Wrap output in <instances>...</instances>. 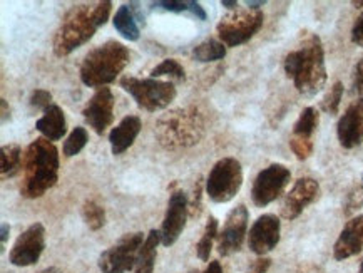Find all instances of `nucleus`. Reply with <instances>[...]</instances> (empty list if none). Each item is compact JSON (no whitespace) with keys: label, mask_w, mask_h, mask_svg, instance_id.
<instances>
[{"label":"nucleus","mask_w":363,"mask_h":273,"mask_svg":"<svg viewBox=\"0 0 363 273\" xmlns=\"http://www.w3.org/2000/svg\"><path fill=\"white\" fill-rule=\"evenodd\" d=\"M113 2H89L72 6L62 17L54 34L52 49L57 57H66L82 48L109 21Z\"/></svg>","instance_id":"nucleus-1"},{"label":"nucleus","mask_w":363,"mask_h":273,"mask_svg":"<svg viewBox=\"0 0 363 273\" xmlns=\"http://www.w3.org/2000/svg\"><path fill=\"white\" fill-rule=\"evenodd\" d=\"M285 72L300 94L306 97L318 94L328 79L322 39L311 32L305 34L298 49L285 57Z\"/></svg>","instance_id":"nucleus-2"},{"label":"nucleus","mask_w":363,"mask_h":273,"mask_svg":"<svg viewBox=\"0 0 363 273\" xmlns=\"http://www.w3.org/2000/svg\"><path fill=\"white\" fill-rule=\"evenodd\" d=\"M59 179V150L52 141L37 138L22 160L21 194L27 200L44 196Z\"/></svg>","instance_id":"nucleus-3"},{"label":"nucleus","mask_w":363,"mask_h":273,"mask_svg":"<svg viewBox=\"0 0 363 273\" xmlns=\"http://www.w3.org/2000/svg\"><path fill=\"white\" fill-rule=\"evenodd\" d=\"M208 116L201 106L191 104L161 116L156 124V138L164 150L176 151L198 145L206 136Z\"/></svg>","instance_id":"nucleus-4"},{"label":"nucleus","mask_w":363,"mask_h":273,"mask_svg":"<svg viewBox=\"0 0 363 273\" xmlns=\"http://www.w3.org/2000/svg\"><path fill=\"white\" fill-rule=\"evenodd\" d=\"M129 61L131 52L124 44L108 40L86 54L81 64V81L84 86L96 89L108 87L128 67Z\"/></svg>","instance_id":"nucleus-5"},{"label":"nucleus","mask_w":363,"mask_h":273,"mask_svg":"<svg viewBox=\"0 0 363 273\" xmlns=\"http://www.w3.org/2000/svg\"><path fill=\"white\" fill-rule=\"evenodd\" d=\"M119 86L136 101L139 108L147 113H156L167 108L178 94L174 82L152 79V77L139 79V77L124 76L121 77Z\"/></svg>","instance_id":"nucleus-6"},{"label":"nucleus","mask_w":363,"mask_h":273,"mask_svg":"<svg viewBox=\"0 0 363 273\" xmlns=\"http://www.w3.org/2000/svg\"><path fill=\"white\" fill-rule=\"evenodd\" d=\"M264 13L253 9H236L218 22V37L226 48H238L253 39L263 27Z\"/></svg>","instance_id":"nucleus-7"},{"label":"nucleus","mask_w":363,"mask_h":273,"mask_svg":"<svg viewBox=\"0 0 363 273\" xmlns=\"http://www.w3.org/2000/svg\"><path fill=\"white\" fill-rule=\"evenodd\" d=\"M243 184V166L236 158H223L213 166L206 178V194L215 203H228Z\"/></svg>","instance_id":"nucleus-8"},{"label":"nucleus","mask_w":363,"mask_h":273,"mask_svg":"<svg viewBox=\"0 0 363 273\" xmlns=\"http://www.w3.org/2000/svg\"><path fill=\"white\" fill-rule=\"evenodd\" d=\"M144 240L146 238L141 231L124 235L118 243L101 253L99 270L102 273H125L136 268Z\"/></svg>","instance_id":"nucleus-9"},{"label":"nucleus","mask_w":363,"mask_h":273,"mask_svg":"<svg viewBox=\"0 0 363 273\" xmlns=\"http://www.w3.org/2000/svg\"><path fill=\"white\" fill-rule=\"evenodd\" d=\"M290 179L291 171L285 165L273 163L267 166L255 178L253 186H251V200L258 208L268 206L285 193Z\"/></svg>","instance_id":"nucleus-10"},{"label":"nucleus","mask_w":363,"mask_h":273,"mask_svg":"<svg viewBox=\"0 0 363 273\" xmlns=\"http://www.w3.org/2000/svg\"><path fill=\"white\" fill-rule=\"evenodd\" d=\"M250 213L245 205H238L228 213L225 225L218 235V252L223 257H230L240 252L248 235Z\"/></svg>","instance_id":"nucleus-11"},{"label":"nucleus","mask_w":363,"mask_h":273,"mask_svg":"<svg viewBox=\"0 0 363 273\" xmlns=\"http://www.w3.org/2000/svg\"><path fill=\"white\" fill-rule=\"evenodd\" d=\"M45 250V228L44 225L37 223L30 225L26 231L18 235V238L13 243L11 250V260L12 265L16 267H30L39 262V258Z\"/></svg>","instance_id":"nucleus-12"},{"label":"nucleus","mask_w":363,"mask_h":273,"mask_svg":"<svg viewBox=\"0 0 363 273\" xmlns=\"http://www.w3.org/2000/svg\"><path fill=\"white\" fill-rule=\"evenodd\" d=\"M189 216V198L188 194L181 189L171 193L169 201H167V210L161 225V243L164 247H171L178 242L186 228V221Z\"/></svg>","instance_id":"nucleus-13"},{"label":"nucleus","mask_w":363,"mask_h":273,"mask_svg":"<svg viewBox=\"0 0 363 273\" xmlns=\"http://www.w3.org/2000/svg\"><path fill=\"white\" fill-rule=\"evenodd\" d=\"M114 106L116 99L111 87H101L97 89L87 104L84 106L82 116L86 123L92 128V131L102 136L114 121Z\"/></svg>","instance_id":"nucleus-14"},{"label":"nucleus","mask_w":363,"mask_h":273,"mask_svg":"<svg viewBox=\"0 0 363 273\" xmlns=\"http://www.w3.org/2000/svg\"><path fill=\"white\" fill-rule=\"evenodd\" d=\"M281 223L280 218L272 213L262 215L255 221L248 233V247L255 255L264 257L280 243Z\"/></svg>","instance_id":"nucleus-15"},{"label":"nucleus","mask_w":363,"mask_h":273,"mask_svg":"<svg viewBox=\"0 0 363 273\" xmlns=\"http://www.w3.org/2000/svg\"><path fill=\"white\" fill-rule=\"evenodd\" d=\"M320 194V184L313 178H300L285 194L281 203V216L295 220L313 203Z\"/></svg>","instance_id":"nucleus-16"},{"label":"nucleus","mask_w":363,"mask_h":273,"mask_svg":"<svg viewBox=\"0 0 363 273\" xmlns=\"http://www.w3.org/2000/svg\"><path fill=\"white\" fill-rule=\"evenodd\" d=\"M337 136L342 147L353 150L363 143V97L348 106L337 124Z\"/></svg>","instance_id":"nucleus-17"},{"label":"nucleus","mask_w":363,"mask_h":273,"mask_svg":"<svg viewBox=\"0 0 363 273\" xmlns=\"http://www.w3.org/2000/svg\"><path fill=\"white\" fill-rule=\"evenodd\" d=\"M363 252V215L353 216L343 226L342 233L333 247L335 260L342 262Z\"/></svg>","instance_id":"nucleus-18"},{"label":"nucleus","mask_w":363,"mask_h":273,"mask_svg":"<svg viewBox=\"0 0 363 273\" xmlns=\"http://www.w3.org/2000/svg\"><path fill=\"white\" fill-rule=\"evenodd\" d=\"M143 123L138 116H125L118 126L113 128V131L109 134V143H111V151L114 156H121L134 145L136 138L141 133Z\"/></svg>","instance_id":"nucleus-19"},{"label":"nucleus","mask_w":363,"mask_h":273,"mask_svg":"<svg viewBox=\"0 0 363 273\" xmlns=\"http://www.w3.org/2000/svg\"><path fill=\"white\" fill-rule=\"evenodd\" d=\"M35 128L45 140L52 143L62 140L64 134L67 131V124L66 116H64V111L60 109V106L50 104L44 111V116L35 123Z\"/></svg>","instance_id":"nucleus-20"},{"label":"nucleus","mask_w":363,"mask_h":273,"mask_svg":"<svg viewBox=\"0 0 363 273\" xmlns=\"http://www.w3.org/2000/svg\"><path fill=\"white\" fill-rule=\"evenodd\" d=\"M161 243V231L151 230L144 240V245L139 252L134 273H155V265L157 258V245Z\"/></svg>","instance_id":"nucleus-21"},{"label":"nucleus","mask_w":363,"mask_h":273,"mask_svg":"<svg viewBox=\"0 0 363 273\" xmlns=\"http://www.w3.org/2000/svg\"><path fill=\"white\" fill-rule=\"evenodd\" d=\"M113 22H114V29L118 30L119 34L124 37V39L131 40V43H136V40L139 39V34H141V32H139L138 21H136V17H134V13L131 9H129L128 4H124V6H121L118 9Z\"/></svg>","instance_id":"nucleus-22"},{"label":"nucleus","mask_w":363,"mask_h":273,"mask_svg":"<svg viewBox=\"0 0 363 273\" xmlns=\"http://www.w3.org/2000/svg\"><path fill=\"white\" fill-rule=\"evenodd\" d=\"M151 7L176 13L188 12L193 17H196V21H206L208 17L201 4L194 2V0H157V2H151Z\"/></svg>","instance_id":"nucleus-23"},{"label":"nucleus","mask_w":363,"mask_h":273,"mask_svg":"<svg viewBox=\"0 0 363 273\" xmlns=\"http://www.w3.org/2000/svg\"><path fill=\"white\" fill-rule=\"evenodd\" d=\"M22 168V147L18 145H6L0 151V173L2 179L13 178Z\"/></svg>","instance_id":"nucleus-24"},{"label":"nucleus","mask_w":363,"mask_h":273,"mask_svg":"<svg viewBox=\"0 0 363 273\" xmlns=\"http://www.w3.org/2000/svg\"><path fill=\"white\" fill-rule=\"evenodd\" d=\"M226 45L221 40L206 39L193 49V59L198 62H215L225 59Z\"/></svg>","instance_id":"nucleus-25"},{"label":"nucleus","mask_w":363,"mask_h":273,"mask_svg":"<svg viewBox=\"0 0 363 273\" xmlns=\"http://www.w3.org/2000/svg\"><path fill=\"white\" fill-rule=\"evenodd\" d=\"M320 123V114L315 108H305L301 111L300 118L293 126V133L291 136L296 138H303V140H311L313 138V133L316 131Z\"/></svg>","instance_id":"nucleus-26"},{"label":"nucleus","mask_w":363,"mask_h":273,"mask_svg":"<svg viewBox=\"0 0 363 273\" xmlns=\"http://www.w3.org/2000/svg\"><path fill=\"white\" fill-rule=\"evenodd\" d=\"M220 223H218V220L215 216H209L206 226H204V231H203V237L199 240L198 245H196V255L201 262H208L209 260V255H211V250H213V245L218 240V235H220Z\"/></svg>","instance_id":"nucleus-27"},{"label":"nucleus","mask_w":363,"mask_h":273,"mask_svg":"<svg viewBox=\"0 0 363 273\" xmlns=\"http://www.w3.org/2000/svg\"><path fill=\"white\" fill-rule=\"evenodd\" d=\"M152 79H160V77H167L171 82H183L186 79L184 67L176 61V59H164L160 66H156L151 72Z\"/></svg>","instance_id":"nucleus-28"},{"label":"nucleus","mask_w":363,"mask_h":273,"mask_svg":"<svg viewBox=\"0 0 363 273\" xmlns=\"http://www.w3.org/2000/svg\"><path fill=\"white\" fill-rule=\"evenodd\" d=\"M82 218L92 231L101 230L106 223V211L94 200H86L82 205Z\"/></svg>","instance_id":"nucleus-29"},{"label":"nucleus","mask_w":363,"mask_h":273,"mask_svg":"<svg viewBox=\"0 0 363 273\" xmlns=\"http://www.w3.org/2000/svg\"><path fill=\"white\" fill-rule=\"evenodd\" d=\"M87 141H89V134H87L86 128L82 126H77L72 129V133L69 134L67 140L64 141V155L67 156V158H72V156H76L81 152L84 147H86Z\"/></svg>","instance_id":"nucleus-30"},{"label":"nucleus","mask_w":363,"mask_h":273,"mask_svg":"<svg viewBox=\"0 0 363 273\" xmlns=\"http://www.w3.org/2000/svg\"><path fill=\"white\" fill-rule=\"evenodd\" d=\"M343 84L342 82H335V84L330 87L327 94L323 96L322 99V104H320V108H322L323 113H327L330 116H335L338 113L340 109V103H342V97H343Z\"/></svg>","instance_id":"nucleus-31"},{"label":"nucleus","mask_w":363,"mask_h":273,"mask_svg":"<svg viewBox=\"0 0 363 273\" xmlns=\"http://www.w3.org/2000/svg\"><path fill=\"white\" fill-rule=\"evenodd\" d=\"M363 208V184L358 183L355 186H352L350 191L347 193L345 201H343V215L350 216L355 215L357 211H360Z\"/></svg>","instance_id":"nucleus-32"},{"label":"nucleus","mask_w":363,"mask_h":273,"mask_svg":"<svg viewBox=\"0 0 363 273\" xmlns=\"http://www.w3.org/2000/svg\"><path fill=\"white\" fill-rule=\"evenodd\" d=\"M290 147L293 151V155L296 156L300 161L308 160L313 152V141L311 140H303V138H296L291 136L290 138Z\"/></svg>","instance_id":"nucleus-33"},{"label":"nucleus","mask_w":363,"mask_h":273,"mask_svg":"<svg viewBox=\"0 0 363 273\" xmlns=\"http://www.w3.org/2000/svg\"><path fill=\"white\" fill-rule=\"evenodd\" d=\"M203 210V179L198 178L193 186V194L189 198V216L198 218Z\"/></svg>","instance_id":"nucleus-34"},{"label":"nucleus","mask_w":363,"mask_h":273,"mask_svg":"<svg viewBox=\"0 0 363 273\" xmlns=\"http://www.w3.org/2000/svg\"><path fill=\"white\" fill-rule=\"evenodd\" d=\"M52 104V94L45 89H35L30 94V106L35 109H48Z\"/></svg>","instance_id":"nucleus-35"},{"label":"nucleus","mask_w":363,"mask_h":273,"mask_svg":"<svg viewBox=\"0 0 363 273\" xmlns=\"http://www.w3.org/2000/svg\"><path fill=\"white\" fill-rule=\"evenodd\" d=\"M269 267H272V258L258 257L250 263L248 268H246V273H268Z\"/></svg>","instance_id":"nucleus-36"},{"label":"nucleus","mask_w":363,"mask_h":273,"mask_svg":"<svg viewBox=\"0 0 363 273\" xmlns=\"http://www.w3.org/2000/svg\"><path fill=\"white\" fill-rule=\"evenodd\" d=\"M352 43L358 48H363V12L357 17L355 24L352 27Z\"/></svg>","instance_id":"nucleus-37"},{"label":"nucleus","mask_w":363,"mask_h":273,"mask_svg":"<svg viewBox=\"0 0 363 273\" xmlns=\"http://www.w3.org/2000/svg\"><path fill=\"white\" fill-rule=\"evenodd\" d=\"M353 86H355L357 92H363V59L358 61L355 66V72H353Z\"/></svg>","instance_id":"nucleus-38"},{"label":"nucleus","mask_w":363,"mask_h":273,"mask_svg":"<svg viewBox=\"0 0 363 273\" xmlns=\"http://www.w3.org/2000/svg\"><path fill=\"white\" fill-rule=\"evenodd\" d=\"M0 235H2L0 240H2V250H4L9 240V235H11V226H9V223H2V226H0Z\"/></svg>","instance_id":"nucleus-39"},{"label":"nucleus","mask_w":363,"mask_h":273,"mask_svg":"<svg viewBox=\"0 0 363 273\" xmlns=\"http://www.w3.org/2000/svg\"><path fill=\"white\" fill-rule=\"evenodd\" d=\"M203 273H223V267H221V263L218 262V260L209 262V265L206 267V270H204Z\"/></svg>","instance_id":"nucleus-40"},{"label":"nucleus","mask_w":363,"mask_h":273,"mask_svg":"<svg viewBox=\"0 0 363 273\" xmlns=\"http://www.w3.org/2000/svg\"><path fill=\"white\" fill-rule=\"evenodd\" d=\"M246 6H248V9H253V11H259V7H263L264 4H267V0H246Z\"/></svg>","instance_id":"nucleus-41"},{"label":"nucleus","mask_w":363,"mask_h":273,"mask_svg":"<svg viewBox=\"0 0 363 273\" xmlns=\"http://www.w3.org/2000/svg\"><path fill=\"white\" fill-rule=\"evenodd\" d=\"M0 104H2V123H7V118L11 119V108H9L6 99H2V103Z\"/></svg>","instance_id":"nucleus-42"},{"label":"nucleus","mask_w":363,"mask_h":273,"mask_svg":"<svg viewBox=\"0 0 363 273\" xmlns=\"http://www.w3.org/2000/svg\"><path fill=\"white\" fill-rule=\"evenodd\" d=\"M221 6L230 9V11L233 12L238 9V2H236V0H221Z\"/></svg>","instance_id":"nucleus-43"},{"label":"nucleus","mask_w":363,"mask_h":273,"mask_svg":"<svg viewBox=\"0 0 363 273\" xmlns=\"http://www.w3.org/2000/svg\"><path fill=\"white\" fill-rule=\"evenodd\" d=\"M39 273H64V272H60V270H57V268L50 267V268H45V270H42Z\"/></svg>","instance_id":"nucleus-44"},{"label":"nucleus","mask_w":363,"mask_h":273,"mask_svg":"<svg viewBox=\"0 0 363 273\" xmlns=\"http://www.w3.org/2000/svg\"><path fill=\"white\" fill-rule=\"evenodd\" d=\"M358 273H363V260H362V263H360V270H358Z\"/></svg>","instance_id":"nucleus-45"},{"label":"nucleus","mask_w":363,"mask_h":273,"mask_svg":"<svg viewBox=\"0 0 363 273\" xmlns=\"http://www.w3.org/2000/svg\"><path fill=\"white\" fill-rule=\"evenodd\" d=\"M189 273H201V272H199V270H191Z\"/></svg>","instance_id":"nucleus-46"},{"label":"nucleus","mask_w":363,"mask_h":273,"mask_svg":"<svg viewBox=\"0 0 363 273\" xmlns=\"http://www.w3.org/2000/svg\"><path fill=\"white\" fill-rule=\"evenodd\" d=\"M362 184H363V174H362Z\"/></svg>","instance_id":"nucleus-47"}]
</instances>
